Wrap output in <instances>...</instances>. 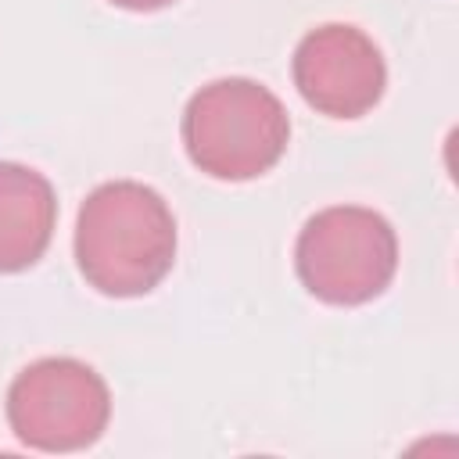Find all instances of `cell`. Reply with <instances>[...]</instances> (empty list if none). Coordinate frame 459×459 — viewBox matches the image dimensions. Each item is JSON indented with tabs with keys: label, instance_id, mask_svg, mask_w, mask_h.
<instances>
[{
	"label": "cell",
	"instance_id": "6da1fadb",
	"mask_svg": "<svg viewBox=\"0 0 459 459\" xmlns=\"http://www.w3.org/2000/svg\"><path fill=\"white\" fill-rule=\"evenodd\" d=\"M176 258V219L165 197L143 183H100L79 208L75 262L86 283L108 298L154 290Z\"/></svg>",
	"mask_w": 459,
	"mask_h": 459
},
{
	"label": "cell",
	"instance_id": "7a4b0ae2",
	"mask_svg": "<svg viewBox=\"0 0 459 459\" xmlns=\"http://www.w3.org/2000/svg\"><path fill=\"white\" fill-rule=\"evenodd\" d=\"M290 140V118L276 93L255 79H215L183 111V147L215 179H255L269 172Z\"/></svg>",
	"mask_w": 459,
	"mask_h": 459
},
{
	"label": "cell",
	"instance_id": "3957f363",
	"mask_svg": "<svg viewBox=\"0 0 459 459\" xmlns=\"http://www.w3.org/2000/svg\"><path fill=\"white\" fill-rule=\"evenodd\" d=\"M298 280L326 305H366L380 298L398 269V237L391 222L359 204L316 212L294 244Z\"/></svg>",
	"mask_w": 459,
	"mask_h": 459
},
{
	"label": "cell",
	"instance_id": "277c9868",
	"mask_svg": "<svg viewBox=\"0 0 459 459\" xmlns=\"http://www.w3.org/2000/svg\"><path fill=\"white\" fill-rule=\"evenodd\" d=\"M108 416V384L79 359H39L25 366L7 391V423L14 437L39 452H79L93 445Z\"/></svg>",
	"mask_w": 459,
	"mask_h": 459
},
{
	"label": "cell",
	"instance_id": "5b68a950",
	"mask_svg": "<svg viewBox=\"0 0 459 459\" xmlns=\"http://www.w3.org/2000/svg\"><path fill=\"white\" fill-rule=\"evenodd\" d=\"M294 86L308 108L330 118L366 115L387 86L377 43L355 25H319L294 50Z\"/></svg>",
	"mask_w": 459,
	"mask_h": 459
},
{
	"label": "cell",
	"instance_id": "8992f818",
	"mask_svg": "<svg viewBox=\"0 0 459 459\" xmlns=\"http://www.w3.org/2000/svg\"><path fill=\"white\" fill-rule=\"evenodd\" d=\"M57 222V197L43 172L0 161V273H22L43 258Z\"/></svg>",
	"mask_w": 459,
	"mask_h": 459
},
{
	"label": "cell",
	"instance_id": "52a82bcc",
	"mask_svg": "<svg viewBox=\"0 0 459 459\" xmlns=\"http://www.w3.org/2000/svg\"><path fill=\"white\" fill-rule=\"evenodd\" d=\"M111 4L126 11H158V7H169L172 0H111Z\"/></svg>",
	"mask_w": 459,
	"mask_h": 459
}]
</instances>
